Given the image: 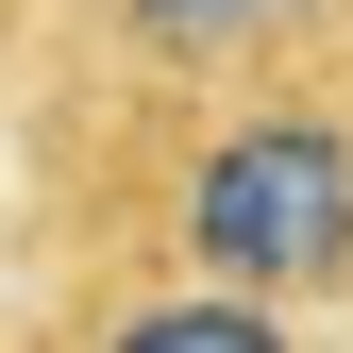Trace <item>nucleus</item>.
Listing matches in <instances>:
<instances>
[{"mask_svg":"<svg viewBox=\"0 0 353 353\" xmlns=\"http://www.w3.org/2000/svg\"><path fill=\"white\" fill-rule=\"evenodd\" d=\"M353 51V0H51V51L17 101H185Z\"/></svg>","mask_w":353,"mask_h":353,"instance_id":"f03ea898","label":"nucleus"},{"mask_svg":"<svg viewBox=\"0 0 353 353\" xmlns=\"http://www.w3.org/2000/svg\"><path fill=\"white\" fill-rule=\"evenodd\" d=\"M17 270H152L353 320V51L185 101H17Z\"/></svg>","mask_w":353,"mask_h":353,"instance_id":"f257e3e1","label":"nucleus"},{"mask_svg":"<svg viewBox=\"0 0 353 353\" xmlns=\"http://www.w3.org/2000/svg\"><path fill=\"white\" fill-rule=\"evenodd\" d=\"M34 51H51V0H0V101L34 84Z\"/></svg>","mask_w":353,"mask_h":353,"instance_id":"20e7f679","label":"nucleus"},{"mask_svg":"<svg viewBox=\"0 0 353 353\" xmlns=\"http://www.w3.org/2000/svg\"><path fill=\"white\" fill-rule=\"evenodd\" d=\"M0 353H336L303 303H252V286H152V270H68L34 286Z\"/></svg>","mask_w":353,"mask_h":353,"instance_id":"7ed1b4c3","label":"nucleus"}]
</instances>
